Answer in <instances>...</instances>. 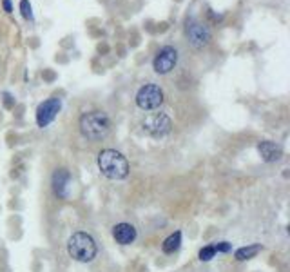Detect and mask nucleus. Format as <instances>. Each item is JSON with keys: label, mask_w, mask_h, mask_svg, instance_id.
Instances as JSON below:
<instances>
[{"label": "nucleus", "mask_w": 290, "mask_h": 272, "mask_svg": "<svg viewBox=\"0 0 290 272\" xmlns=\"http://www.w3.org/2000/svg\"><path fill=\"white\" fill-rule=\"evenodd\" d=\"M136 236H138V232H136L135 225L131 223H118L113 227V238L120 245H131L136 240Z\"/></svg>", "instance_id": "nucleus-11"}, {"label": "nucleus", "mask_w": 290, "mask_h": 272, "mask_svg": "<svg viewBox=\"0 0 290 272\" xmlns=\"http://www.w3.org/2000/svg\"><path fill=\"white\" fill-rule=\"evenodd\" d=\"M98 169L109 180H125L131 171L127 158L115 149H103L98 152Z\"/></svg>", "instance_id": "nucleus-1"}, {"label": "nucleus", "mask_w": 290, "mask_h": 272, "mask_svg": "<svg viewBox=\"0 0 290 272\" xmlns=\"http://www.w3.org/2000/svg\"><path fill=\"white\" fill-rule=\"evenodd\" d=\"M60 109H62V100L56 98V96H51L48 100H44L36 109V125L38 127H48L56 116H58Z\"/></svg>", "instance_id": "nucleus-8"}, {"label": "nucleus", "mask_w": 290, "mask_h": 272, "mask_svg": "<svg viewBox=\"0 0 290 272\" xmlns=\"http://www.w3.org/2000/svg\"><path fill=\"white\" fill-rule=\"evenodd\" d=\"M80 131L91 142L103 140L111 131V120L107 112L103 111H89L80 116Z\"/></svg>", "instance_id": "nucleus-2"}, {"label": "nucleus", "mask_w": 290, "mask_h": 272, "mask_svg": "<svg viewBox=\"0 0 290 272\" xmlns=\"http://www.w3.org/2000/svg\"><path fill=\"white\" fill-rule=\"evenodd\" d=\"M69 184H71V172L68 169H56L53 172L51 178V185L55 194L60 198V200H65L69 196Z\"/></svg>", "instance_id": "nucleus-9"}, {"label": "nucleus", "mask_w": 290, "mask_h": 272, "mask_svg": "<svg viewBox=\"0 0 290 272\" xmlns=\"http://www.w3.org/2000/svg\"><path fill=\"white\" fill-rule=\"evenodd\" d=\"M142 127L152 138H163L172 131V120L165 112H152V115L145 116V120L142 122Z\"/></svg>", "instance_id": "nucleus-6"}, {"label": "nucleus", "mask_w": 290, "mask_h": 272, "mask_svg": "<svg viewBox=\"0 0 290 272\" xmlns=\"http://www.w3.org/2000/svg\"><path fill=\"white\" fill-rule=\"evenodd\" d=\"M176 64H178V49L174 46H163L152 60V69L158 75H169L176 67Z\"/></svg>", "instance_id": "nucleus-7"}, {"label": "nucleus", "mask_w": 290, "mask_h": 272, "mask_svg": "<svg viewBox=\"0 0 290 272\" xmlns=\"http://www.w3.org/2000/svg\"><path fill=\"white\" fill-rule=\"evenodd\" d=\"M185 36H187L189 44L194 49H203L211 42V29L207 28L203 22H199L198 18L191 16L185 22Z\"/></svg>", "instance_id": "nucleus-4"}, {"label": "nucleus", "mask_w": 290, "mask_h": 272, "mask_svg": "<svg viewBox=\"0 0 290 272\" xmlns=\"http://www.w3.org/2000/svg\"><path fill=\"white\" fill-rule=\"evenodd\" d=\"M258 152L259 156L263 158V162L266 164H272V162H279L283 156V149L279 144L276 142H271V140H263L258 144Z\"/></svg>", "instance_id": "nucleus-10"}, {"label": "nucleus", "mask_w": 290, "mask_h": 272, "mask_svg": "<svg viewBox=\"0 0 290 272\" xmlns=\"http://www.w3.org/2000/svg\"><path fill=\"white\" fill-rule=\"evenodd\" d=\"M263 251V247L259 243H252V245H247V247H239L238 251H236V260L238 261H247V260H252V258H256L259 254V252Z\"/></svg>", "instance_id": "nucleus-12"}, {"label": "nucleus", "mask_w": 290, "mask_h": 272, "mask_svg": "<svg viewBox=\"0 0 290 272\" xmlns=\"http://www.w3.org/2000/svg\"><path fill=\"white\" fill-rule=\"evenodd\" d=\"M2 6H4V11H6V13H11V11H13L11 0H2Z\"/></svg>", "instance_id": "nucleus-18"}, {"label": "nucleus", "mask_w": 290, "mask_h": 272, "mask_svg": "<svg viewBox=\"0 0 290 272\" xmlns=\"http://www.w3.org/2000/svg\"><path fill=\"white\" fill-rule=\"evenodd\" d=\"M13 104H15V100H13V96L9 95V93H4V105L8 109H11L13 107Z\"/></svg>", "instance_id": "nucleus-17"}, {"label": "nucleus", "mask_w": 290, "mask_h": 272, "mask_svg": "<svg viewBox=\"0 0 290 272\" xmlns=\"http://www.w3.org/2000/svg\"><path fill=\"white\" fill-rule=\"evenodd\" d=\"M218 252H216V248H214V245H205V247L202 248V251L198 252V258L202 261H211L212 258L216 256Z\"/></svg>", "instance_id": "nucleus-14"}, {"label": "nucleus", "mask_w": 290, "mask_h": 272, "mask_svg": "<svg viewBox=\"0 0 290 272\" xmlns=\"http://www.w3.org/2000/svg\"><path fill=\"white\" fill-rule=\"evenodd\" d=\"M163 104V91L156 84H145L136 93V105L142 111H154Z\"/></svg>", "instance_id": "nucleus-5"}, {"label": "nucleus", "mask_w": 290, "mask_h": 272, "mask_svg": "<svg viewBox=\"0 0 290 272\" xmlns=\"http://www.w3.org/2000/svg\"><path fill=\"white\" fill-rule=\"evenodd\" d=\"M180 245H182V232L176 231L172 232L169 238H165V241L162 243V251L165 252V254H174L180 248Z\"/></svg>", "instance_id": "nucleus-13"}, {"label": "nucleus", "mask_w": 290, "mask_h": 272, "mask_svg": "<svg viewBox=\"0 0 290 272\" xmlns=\"http://www.w3.org/2000/svg\"><path fill=\"white\" fill-rule=\"evenodd\" d=\"M68 252L75 261L89 263L98 254V247H96V241L91 234H87L84 231H78L68 240Z\"/></svg>", "instance_id": "nucleus-3"}, {"label": "nucleus", "mask_w": 290, "mask_h": 272, "mask_svg": "<svg viewBox=\"0 0 290 272\" xmlns=\"http://www.w3.org/2000/svg\"><path fill=\"white\" fill-rule=\"evenodd\" d=\"M212 245H214L216 252H223V254L232 251V243H229V241H218V243H212Z\"/></svg>", "instance_id": "nucleus-16"}, {"label": "nucleus", "mask_w": 290, "mask_h": 272, "mask_svg": "<svg viewBox=\"0 0 290 272\" xmlns=\"http://www.w3.org/2000/svg\"><path fill=\"white\" fill-rule=\"evenodd\" d=\"M20 13L24 16L26 20H33V8L29 4V0H22L20 2Z\"/></svg>", "instance_id": "nucleus-15"}]
</instances>
